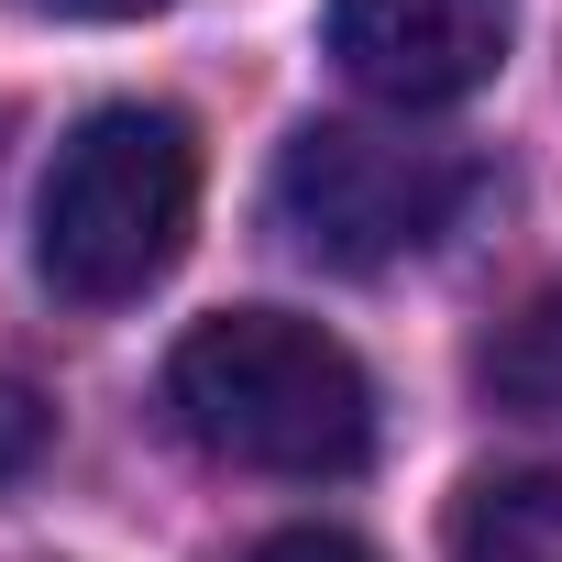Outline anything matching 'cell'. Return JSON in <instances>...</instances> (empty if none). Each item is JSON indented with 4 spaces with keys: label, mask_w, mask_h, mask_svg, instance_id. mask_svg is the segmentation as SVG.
Returning <instances> with one entry per match:
<instances>
[{
    "label": "cell",
    "mask_w": 562,
    "mask_h": 562,
    "mask_svg": "<svg viewBox=\"0 0 562 562\" xmlns=\"http://www.w3.org/2000/svg\"><path fill=\"white\" fill-rule=\"evenodd\" d=\"M166 408L177 430L232 463V474H288L331 485L375 452V386L353 342H331L299 310H221L166 353Z\"/></svg>",
    "instance_id": "1"
},
{
    "label": "cell",
    "mask_w": 562,
    "mask_h": 562,
    "mask_svg": "<svg viewBox=\"0 0 562 562\" xmlns=\"http://www.w3.org/2000/svg\"><path fill=\"white\" fill-rule=\"evenodd\" d=\"M199 221V133L166 100H100L34 199V265L78 310H122L188 254Z\"/></svg>",
    "instance_id": "2"
},
{
    "label": "cell",
    "mask_w": 562,
    "mask_h": 562,
    "mask_svg": "<svg viewBox=\"0 0 562 562\" xmlns=\"http://www.w3.org/2000/svg\"><path fill=\"white\" fill-rule=\"evenodd\" d=\"M276 232L310 265H397L419 243L452 232V210L474 199V155L463 144H419V133H375V122H310L276 155Z\"/></svg>",
    "instance_id": "3"
},
{
    "label": "cell",
    "mask_w": 562,
    "mask_h": 562,
    "mask_svg": "<svg viewBox=\"0 0 562 562\" xmlns=\"http://www.w3.org/2000/svg\"><path fill=\"white\" fill-rule=\"evenodd\" d=\"M331 67L397 111H452L507 67L518 0H331Z\"/></svg>",
    "instance_id": "4"
},
{
    "label": "cell",
    "mask_w": 562,
    "mask_h": 562,
    "mask_svg": "<svg viewBox=\"0 0 562 562\" xmlns=\"http://www.w3.org/2000/svg\"><path fill=\"white\" fill-rule=\"evenodd\" d=\"M452 562H562V474H485V485H463Z\"/></svg>",
    "instance_id": "5"
},
{
    "label": "cell",
    "mask_w": 562,
    "mask_h": 562,
    "mask_svg": "<svg viewBox=\"0 0 562 562\" xmlns=\"http://www.w3.org/2000/svg\"><path fill=\"white\" fill-rule=\"evenodd\" d=\"M485 386H496L518 419H562V299H540V310L485 353Z\"/></svg>",
    "instance_id": "6"
},
{
    "label": "cell",
    "mask_w": 562,
    "mask_h": 562,
    "mask_svg": "<svg viewBox=\"0 0 562 562\" xmlns=\"http://www.w3.org/2000/svg\"><path fill=\"white\" fill-rule=\"evenodd\" d=\"M45 430H56V419H45V397H34V386H12V375H0V485H12V474H34V463H45Z\"/></svg>",
    "instance_id": "7"
},
{
    "label": "cell",
    "mask_w": 562,
    "mask_h": 562,
    "mask_svg": "<svg viewBox=\"0 0 562 562\" xmlns=\"http://www.w3.org/2000/svg\"><path fill=\"white\" fill-rule=\"evenodd\" d=\"M243 562H375V551L342 540V529H276V540H254Z\"/></svg>",
    "instance_id": "8"
},
{
    "label": "cell",
    "mask_w": 562,
    "mask_h": 562,
    "mask_svg": "<svg viewBox=\"0 0 562 562\" xmlns=\"http://www.w3.org/2000/svg\"><path fill=\"white\" fill-rule=\"evenodd\" d=\"M23 12H56V23H133V12H166V0H23Z\"/></svg>",
    "instance_id": "9"
}]
</instances>
